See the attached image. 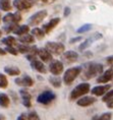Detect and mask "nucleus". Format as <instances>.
<instances>
[{
	"instance_id": "f257e3e1",
	"label": "nucleus",
	"mask_w": 113,
	"mask_h": 120,
	"mask_svg": "<svg viewBox=\"0 0 113 120\" xmlns=\"http://www.w3.org/2000/svg\"><path fill=\"white\" fill-rule=\"evenodd\" d=\"M103 65L99 63H89L86 67V69L84 71V76L83 79H90L93 77L100 75L103 72Z\"/></svg>"
},
{
	"instance_id": "f03ea898",
	"label": "nucleus",
	"mask_w": 113,
	"mask_h": 120,
	"mask_svg": "<svg viewBox=\"0 0 113 120\" xmlns=\"http://www.w3.org/2000/svg\"><path fill=\"white\" fill-rule=\"evenodd\" d=\"M90 92V83L88 82H83L81 85L76 86L72 91L70 92V95H69V100H76V99L83 97L85 96L86 94Z\"/></svg>"
},
{
	"instance_id": "7ed1b4c3",
	"label": "nucleus",
	"mask_w": 113,
	"mask_h": 120,
	"mask_svg": "<svg viewBox=\"0 0 113 120\" xmlns=\"http://www.w3.org/2000/svg\"><path fill=\"white\" fill-rule=\"evenodd\" d=\"M82 69H83L82 66H76V67H71L65 71L63 75V82L65 85H70L79 75V73L82 72Z\"/></svg>"
},
{
	"instance_id": "20e7f679",
	"label": "nucleus",
	"mask_w": 113,
	"mask_h": 120,
	"mask_svg": "<svg viewBox=\"0 0 113 120\" xmlns=\"http://www.w3.org/2000/svg\"><path fill=\"white\" fill-rule=\"evenodd\" d=\"M45 49L48 50L52 55H61L65 51V47L63 44L58 42H48L45 45Z\"/></svg>"
},
{
	"instance_id": "39448f33",
	"label": "nucleus",
	"mask_w": 113,
	"mask_h": 120,
	"mask_svg": "<svg viewBox=\"0 0 113 120\" xmlns=\"http://www.w3.org/2000/svg\"><path fill=\"white\" fill-rule=\"evenodd\" d=\"M46 16H47L46 10H40V11H38V12H36L35 14H33V15L29 19L30 26H36L40 25V23L46 19Z\"/></svg>"
},
{
	"instance_id": "423d86ee",
	"label": "nucleus",
	"mask_w": 113,
	"mask_h": 120,
	"mask_svg": "<svg viewBox=\"0 0 113 120\" xmlns=\"http://www.w3.org/2000/svg\"><path fill=\"white\" fill-rule=\"evenodd\" d=\"M55 97H56L55 94L52 93L51 91H44L43 93H41V94L38 96L37 101H38V103H40V104L48 105L51 103V102L54 101Z\"/></svg>"
},
{
	"instance_id": "0eeeda50",
	"label": "nucleus",
	"mask_w": 113,
	"mask_h": 120,
	"mask_svg": "<svg viewBox=\"0 0 113 120\" xmlns=\"http://www.w3.org/2000/svg\"><path fill=\"white\" fill-rule=\"evenodd\" d=\"M33 4H34L33 0H13V6L19 11L30 9Z\"/></svg>"
},
{
	"instance_id": "6e6552de",
	"label": "nucleus",
	"mask_w": 113,
	"mask_h": 120,
	"mask_svg": "<svg viewBox=\"0 0 113 120\" xmlns=\"http://www.w3.org/2000/svg\"><path fill=\"white\" fill-rule=\"evenodd\" d=\"M49 70L53 75H59L63 71V64L59 60H53L49 65Z\"/></svg>"
},
{
	"instance_id": "1a4fd4ad",
	"label": "nucleus",
	"mask_w": 113,
	"mask_h": 120,
	"mask_svg": "<svg viewBox=\"0 0 113 120\" xmlns=\"http://www.w3.org/2000/svg\"><path fill=\"white\" fill-rule=\"evenodd\" d=\"M113 79V65L110 66L106 71H104L100 74V76L97 79V82L98 83H106L110 82Z\"/></svg>"
},
{
	"instance_id": "9d476101",
	"label": "nucleus",
	"mask_w": 113,
	"mask_h": 120,
	"mask_svg": "<svg viewBox=\"0 0 113 120\" xmlns=\"http://www.w3.org/2000/svg\"><path fill=\"white\" fill-rule=\"evenodd\" d=\"M15 83L19 86H23V88H28V86H32L34 85V80L32 77L29 75H23L22 77H17L15 79Z\"/></svg>"
},
{
	"instance_id": "9b49d317",
	"label": "nucleus",
	"mask_w": 113,
	"mask_h": 120,
	"mask_svg": "<svg viewBox=\"0 0 113 120\" xmlns=\"http://www.w3.org/2000/svg\"><path fill=\"white\" fill-rule=\"evenodd\" d=\"M19 94L22 96V100L23 106L26 108H30L32 106V96L30 94V92L26 89H22L19 91Z\"/></svg>"
},
{
	"instance_id": "f8f14e48",
	"label": "nucleus",
	"mask_w": 113,
	"mask_h": 120,
	"mask_svg": "<svg viewBox=\"0 0 113 120\" xmlns=\"http://www.w3.org/2000/svg\"><path fill=\"white\" fill-rule=\"evenodd\" d=\"M111 89V86L110 85H103V86H94L93 89L91 90V93L93 94L94 96H103L104 94H106L109 90Z\"/></svg>"
},
{
	"instance_id": "ddd939ff",
	"label": "nucleus",
	"mask_w": 113,
	"mask_h": 120,
	"mask_svg": "<svg viewBox=\"0 0 113 120\" xmlns=\"http://www.w3.org/2000/svg\"><path fill=\"white\" fill-rule=\"evenodd\" d=\"M31 65L33 67V69H35L36 71L40 73H46L47 70H46V66L44 65V63L41 60H38L37 58H34L33 60H31Z\"/></svg>"
},
{
	"instance_id": "4468645a",
	"label": "nucleus",
	"mask_w": 113,
	"mask_h": 120,
	"mask_svg": "<svg viewBox=\"0 0 113 120\" xmlns=\"http://www.w3.org/2000/svg\"><path fill=\"white\" fill-rule=\"evenodd\" d=\"M62 58L67 63H73L79 58V54L74 51H66V52L62 53Z\"/></svg>"
},
{
	"instance_id": "2eb2a0df",
	"label": "nucleus",
	"mask_w": 113,
	"mask_h": 120,
	"mask_svg": "<svg viewBox=\"0 0 113 120\" xmlns=\"http://www.w3.org/2000/svg\"><path fill=\"white\" fill-rule=\"evenodd\" d=\"M95 102H96V98L87 96V97H83L81 99H79L78 102H76V104H78L79 106H81V107H88V106L93 105Z\"/></svg>"
},
{
	"instance_id": "dca6fc26",
	"label": "nucleus",
	"mask_w": 113,
	"mask_h": 120,
	"mask_svg": "<svg viewBox=\"0 0 113 120\" xmlns=\"http://www.w3.org/2000/svg\"><path fill=\"white\" fill-rule=\"evenodd\" d=\"M38 56L44 62H50L52 60V54L48 50H46L45 48H41L38 50Z\"/></svg>"
},
{
	"instance_id": "f3484780",
	"label": "nucleus",
	"mask_w": 113,
	"mask_h": 120,
	"mask_svg": "<svg viewBox=\"0 0 113 120\" xmlns=\"http://www.w3.org/2000/svg\"><path fill=\"white\" fill-rule=\"evenodd\" d=\"M59 22H60V19H59V17H55V19H52L48 23H46V25L43 26L42 30L44 31V33H45V34H47V33H49L50 31H51V30L54 29Z\"/></svg>"
},
{
	"instance_id": "a211bd4d",
	"label": "nucleus",
	"mask_w": 113,
	"mask_h": 120,
	"mask_svg": "<svg viewBox=\"0 0 113 120\" xmlns=\"http://www.w3.org/2000/svg\"><path fill=\"white\" fill-rule=\"evenodd\" d=\"M102 38V36H101V34H99V33H97V34H94V36L92 38L90 39H88V40H86L84 43H82L81 45H79V51H84L86 50L87 48L91 45V42L93 41V40H97V39H101Z\"/></svg>"
},
{
	"instance_id": "6ab92c4d",
	"label": "nucleus",
	"mask_w": 113,
	"mask_h": 120,
	"mask_svg": "<svg viewBox=\"0 0 113 120\" xmlns=\"http://www.w3.org/2000/svg\"><path fill=\"white\" fill-rule=\"evenodd\" d=\"M19 41L20 43H23V45H29V44H32L35 42V37L33 35H30V34H23L22 36L19 37Z\"/></svg>"
},
{
	"instance_id": "aec40b11",
	"label": "nucleus",
	"mask_w": 113,
	"mask_h": 120,
	"mask_svg": "<svg viewBox=\"0 0 113 120\" xmlns=\"http://www.w3.org/2000/svg\"><path fill=\"white\" fill-rule=\"evenodd\" d=\"M4 71H5V73H7L8 75H11V76H15V75H19L20 74L19 68L16 66H5Z\"/></svg>"
},
{
	"instance_id": "412c9836",
	"label": "nucleus",
	"mask_w": 113,
	"mask_h": 120,
	"mask_svg": "<svg viewBox=\"0 0 113 120\" xmlns=\"http://www.w3.org/2000/svg\"><path fill=\"white\" fill-rule=\"evenodd\" d=\"M10 104V99L9 97L4 94V93H0V106L3 108H7Z\"/></svg>"
},
{
	"instance_id": "4be33fe9",
	"label": "nucleus",
	"mask_w": 113,
	"mask_h": 120,
	"mask_svg": "<svg viewBox=\"0 0 113 120\" xmlns=\"http://www.w3.org/2000/svg\"><path fill=\"white\" fill-rule=\"evenodd\" d=\"M2 44H4L5 46L7 47H14L16 46V39L11 37V36H8V37L2 39Z\"/></svg>"
},
{
	"instance_id": "5701e85b",
	"label": "nucleus",
	"mask_w": 113,
	"mask_h": 120,
	"mask_svg": "<svg viewBox=\"0 0 113 120\" xmlns=\"http://www.w3.org/2000/svg\"><path fill=\"white\" fill-rule=\"evenodd\" d=\"M12 8L10 0H0V9L3 11H9Z\"/></svg>"
},
{
	"instance_id": "b1692460",
	"label": "nucleus",
	"mask_w": 113,
	"mask_h": 120,
	"mask_svg": "<svg viewBox=\"0 0 113 120\" xmlns=\"http://www.w3.org/2000/svg\"><path fill=\"white\" fill-rule=\"evenodd\" d=\"M30 31V28H29V26H26V25H23V26H19L17 28L14 30L13 33L15 35H19V36H22L23 34H26Z\"/></svg>"
},
{
	"instance_id": "393cba45",
	"label": "nucleus",
	"mask_w": 113,
	"mask_h": 120,
	"mask_svg": "<svg viewBox=\"0 0 113 120\" xmlns=\"http://www.w3.org/2000/svg\"><path fill=\"white\" fill-rule=\"evenodd\" d=\"M32 35L34 36V37L37 38L38 40H41V39L44 38V36H45V33H44V31H43L42 29L35 28V29H33V31H32Z\"/></svg>"
},
{
	"instance_id": "a878e982",
	"label": "nucleus",
	"mask_w": 113,
	"mask_h": 120,
	"mask_svg": "<svg viewBox=\"0 0 113 120\" xmlns=\"http://www.w3.org/2000/svg\"><path fill=\"white\" fill-rule=\"evenodd\" d=\"M49 80H50L51 85L54 86V88H60V86H61V79H60V77H58L57 75H52L49 79Z\"/></svg>"
},
{
	"instance_id": "bb28decb",
	"label": "nucleus",
	"mask_w": 113,
	"mask_h": 120,
	"mask_svg": "<svg viewBox=\"0 0 113 120\" xmlns=\"http://www.w3.org/2000/svg\"><path fill=\"white\" fill-rule=\"evenodd\" d=\"M2 20H3L4 25H7V23H16L15 20H14L13 13H7L6 15L2 19Z\"/></svg>"
},
{
	"instance_id": "cd10ccee",
	"label": "nucleus",
	"mask_w": 113,
	"mask_h": 120,
	"mask_svg": "<svg viewBox=\"0 0 113 120\" xmlns=\"http://www.w3.org/2000/svg\"><path fill=\"white\" fill-rule=\"evenodd\" d=\"M111 113H103L100 116H94L92 120H111Z\"/></svg>"
},
{
	"instance_id": "c85d7f7f",
	"label": "nucleus",
	"mask_w": 113,
	"mask_h": 120,
	"mask_svg": "<svg viewBox=\"0 0 113 120\" xmlns=\"http://www.w3.org/2000/svg\"><path fill=\"white\" fill-rule=\"evenodd\" d=\"M8 86V80L3 73L0 72V89H5Z\"/></svg>"
},
{
	"instance_id": "c756f323",
	"label": "nucleus",
	"mask_w": 113,
	"mask_h": 120,
	"mask_svg": "<svg viewBox=\"0 0 113 120\" xmlns=\"http://www.w3.org/2000/svg\"><path fill=\"white\" fill-rule=\"evenodd\" d=\"M91 29H92V25L91 23H87V25H84V26H82L81 28H79L76 30V33H78V34H83V33L90 31Z\"/></svg>"
},
{
	"instance_id": "7c9ffc66",
	"label": "nucleus",
	"mask_w": 113,
	"mask_h": 120,
	"mask_svg": "<svg viewBox=\"0 0 113 120\" xmlns=\"http://www.w3.org/2000/svg\"><path fill=\"white\" fill-rule=\"evenodd\" d=\"M30 48L31 47H29L28 45H19L17 46V52H19V53H22V54H25V53H29V51H30Z\"/></svg>"
},
{
	"instance_id": "2f4dec72",
	"label": "nucleus",
	"mask_w": 113,
	"mask_h": 120,
	"mask_svg": "<svg viewBox=\"0 0 113 120\" xmlns=\"http://www.w3.org/2000/svg\"><path fill=\"white\" fill-rule=\"evenodd\" d=\"M111 98H113V90H109L108 92L106 93V94H104L103 95V99H102V101L103 102H106L108 101V100H110Z\"/></svg>"
},
{
	"instance_id": "473e14b6",
	"label": "nucleus",
	"mask_w": 113,
	"mask_h": 120,
	"mask_svg": "<svg viewBox=\"0 0 113 120\" xmlns=\"http://www.w3.org/2000/svg\"><path fill=\"white\" fill-rule=\"evenodd\" d=\"M26 120H40V117L36 112H31L26 116Z\"/></svg>"
},
{
	"instance_id": "72a5a7b5",
	"label": "nucleus",
	"mask_w": 113,
	"mask_h": 120,
	"mask_svg": "<svg viewBox=\"0 0 113 120\" xmlns=\"http://www.w3.org/2000/svg\"><path fill=\"white\" fill-rule=\"evenodd\" d=\"M4 50L6 51V52H8V53L12 54V55H17V54H19L17 50H16L14 47H7V46H6V48H5Z\"/></svg>"
},
{
	"instance_id": "f704fd0d",
	"label": "nucleus",
	"mask_w": 113,
	"mask_h": 120,
	"mask_svg": "<svg viewBox=\"0 0 113 120\" xmlns=\"http://www.w3.org/2000/svg\"><path fill=\"white\" fill-rule=\"evenodd\" d=\"M106 62H107V64L108 65H110V66L113 65V55L106 57Z\"/></svg>"
},
{
	"instance_id": "c9c22d12",
	"label": "nucleus",
	"mask_w": 113,
	"mask_h": 120,
	"mask_svg": "<svg viewBox=\"0 0 113 120\" xmlns=\"http://www.w3.org/2000/svg\"><path fill=\"white\" fill-rule=\"evenodd\" d=\"M106 104H107V107H108V108H110V109H113V98H111L110 100L107 101Z\"/></svg>"
},
{
	"instance_id": "e433bc0d",
	"label": "nucleus",
	"mask_w": 113,
	"mask_h": 120,
	"mask_svg": "<svg viewBox=\"0 0 113 120\" xmlns=\"http://www.w3.org/2000/svg\"><path fill=\"white\" fill-rule=\"evenodd\" d=\"M70 14V8L69 7H65L64 8V16H68Z\"/></svg>"
},
{
	"instance_id": "4c0bfd02",
	"label": "nucleus",
	"mask_w": 113,
	"mask_h": 120,
	"mask_svg": "<svg viewBox=\"0 0 113 120\" xmlns=\"http://www.w3.org/2000/svg\"><path fill=\"white\" fill-rule=\"evenodd\" d=\"M81 39H82V37H75V38L71 39V40H70V44H74L75 42H79Z\"/></svg>"
},
{
	"instance_id": "58836bf2",
	"label": "nucleus",
	"mask_w": 113,
	"mask_h": 120,
	"mask_svg": "<svg viewBox=\"0 0 113 120\" xmlns=\"http://www.w3.org/2000/svg\"><path fill=\"white\" fill-rule=\"evenodd\" d=\"M26 114H20V115L17 117V120H26Z\"/></svg>"
},
{
	"instance_id": "ea45409f",
	"label": "nucleus",
	"mask_w": 113,
	"mask_h": 120,
	"mask_svg": "<svg viewBox=\"0 0 113 120\" xmlns=\"http://www.w3.org/2000/svg\"><path fill=\"white\" fill-rule=\"evenodd\" d=\"M38 2H41V3H51L53 0H37Z\"/></svg>"
},
{
	"instance_id": "a19ab883",
	"label": "nucleus",
	"mask_w": 113,
	"mask_h": 120,
	"mask_svg": "<svg viewBox=\"0 0 113 120\" xmlns=\"http://www.w3.org/2000/svg\"><path fill=\"white\" fill-rule=\"evenodd\" d=\"M5 54H6V51L2 49V48H0V55H5Z\"/></svg>"
},
{
	"instance_id": "79ce46f5",
	"label": "nucleus",
	"mask_w": 113,
	"mask_h": 120,
	"mask_svg": "<svg viewBox=\"0 0 113 120\" xmlns=\"http://www.w3.org/2000/svg\"><path fill=\"white\" fill-rule=\"evenodd\" d=\"M0 120H5V117L2 114H0Z\"/></svg>"
},
{
	"instance_id": "37998d69",
	"label": "nucleus",
	"mask_w": 113,
	"mask_h": 120,
	"mask_svg": "<svg viewBox=\"0 0 113 120\" xmlns=\"http://www.w3.org/2000/svg\"><path fill=\"white\" fill-rule=\"evenodd\" d=\"M1 35H2V32H1V30H0V37H1Z\"/></svg>"
},
{
	"instance_id": "c03bdc74",
	"label": "nucleus",
	"mask_w": 113,
	"mask_h": 120,
	"mask_svg": "<svg viewBox=\"0 0 113 120\" xmlns=\"http://www.w3.org/2000/svg\"><path fill=\"white\" fill-rule=\"evenodd\" d=\"M0 22H1V14H0Z\"/></svg>"
}]
</instances>
